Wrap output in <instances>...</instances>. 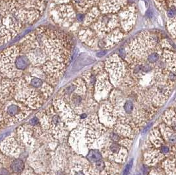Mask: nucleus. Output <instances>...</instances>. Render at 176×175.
<instances>
[{"label":"nucleus","mask_w":176,"mask_h":175,"mask_svg":"<svg viewBox=\"0 0 176 175\" xmlns=\"http://www.w3.org/2000/svg\"><path fill=\"white\" fill-rule=\"evenodd\" d=\"M44 175H50V174H44Z\"/></svg>","instance_id":"nucleus-30"},{"label":"nucleus","mask_w":176,"mask_h":175,"mask_svg":"<svg viewBox=\"0 0 176 175\" xmlns=\"http://www.w3.org/2000/svg\"><path fill=\"white\" fill-rule=\"evenodd\" d=\"M4 77H3V76L2 75V74H1V72H0V82H1V80H2V79H3Z\"/></svg>","instance_id":"nucleus-28"},{"label":"nucleus","mask_w":176,"mask_h":175,"mask_svg":"<svg viewBox=\"0 0 176 175\" xmlns=\"http://www.w3.org/2000/svg\"><path fill=\"white\" fill-rule=\"evenodd\" d=\"M175 157L165 160L163 166L167 175H175Z\"/></svg>","instance_id":"nucleus-24"},{"label":"nucleus","mask_w":176,"mask_h":175,"mask_svg":"<svg viewBox=\"0 0 176 175\" xmlns=\"http://www.w3.org/2000/svg\"><path fill=\"white\" fill-rule=\"evenodd\" d=\"M92 70L96 72L94 97L97 101H103L108 98L113 86L109 80L108 73L104 69V63H98Z\"/></svg>","instance_id":"nucleus-13"},{"label":"nucleus","mask_w":176,"mask_h":175,"mask_svg":"<svg viewBox=\"0 0 176 175\" xmlns=\"http://www.w3.org/2000/svg\"><path fill=\"white\" fill-rule=\"evenodd\" d=\"M68 175H98L89 161L77 163L72 166Z\"/></svg>","instance_id":"nucleus-20"},{"label":"nucleus","mask_w":176,"mask_h":175,"mask_svg":"<svg viewBox=\"0 0 176 175\" xmlns=\"http://www.w3.org/2000/svg\"></svg>","instance_id":"nucleus-31"},{"label":"nucleus","mask_w":176,"mask_h":175,"mask_svg":"<svg viewBox=\"0 0 176 175\" xmlns=\"http://www.w3.org/2000/svg\"><path fill=\"white\" fill-rule=\"evenodd\" d=\"M24 149L17 139L15 134L9 136L0 144L1 153L9 157L19 158Z\"/></svg>","instance_id":"nucleus-16"},{"label":"nucleus","mask_w":176,"mask_h":175,"mask_svg":"<svg viewBox=\"0 0 176 175\" xmlns=\"http://www.w3.org/2000/svg\"><path fill=\"white\" fill-rule=\"evenodd\" d=\"M43 134L48 138L59 140L67 135V127L53 107L36 115Z\"/></svg>","instance_id":"nucleus-6"},{"label":"nucleus","mask_w":176,"mask_h":175,"mask_svg":"<svg viewBox=\"0 0 176 175\" xmlns=\"http://www.w3.org/2000/svg\"><path fill=\"white\" fill-rule=\"evenodd\" d=\"M87 91L85 81L82 78H77L60 91L59 99L63 100L79 115L83 113L85 104L87 103Z\"/></svg>","instance_id":"nucleus-5"},{"label":"nucleus","mask_w":176,"mask_h":175,"mask_svg":"<svg viewBox=\"0 0 176 175\" xmlns=\"http://www.w3.org/2000/svg\"><path fill=\"white\" fill-rule=\"evenodd\" d=\"M120 28L124 33H127L133 29L137 18V8L134 4L128 5L117 13Z\"/></svg>","instance_id":"nucleus-14"},{"label":"nucleus","mask_w":176,"mask_h":175,"mask_svg":"<svg viewBox=\"0 0 176 175\" xmlns=\"http://www.w3.org/2000/svg\"><path fill=\"white\" fill-rule=\"evenodd\" d=\"M104 69L108 73L111 83L115 87L121 84L127 75V63L117 54H113L106 59Z\"/></svg>","instance_id":"nucleus-12"},{"label":"nucleus","mask_w":176,"mask_h":175,"mask_svg":"<svg viewBox=\"0 0 176 175\" xmlns=\"http://www.w3.org/2000/svg\"><path fill=\"white\" fill-rule=\"evenodd\" d=\"M1 108L5 127L13 126L25 120L33 111L14 99L6 101Z\"/></svg>","instance_id":"nucleus-10"},{"label":"nucleus","mask_w":176,"mask_h":175,"mask_svg":"<svg viewBox=\"0 0 176 175\" xmlns=\"http://www.w3.org/2000/svg\"><path fill=\"white\" fill-rule=\"evenodd\" d=\"M133 164V159L131 160V161L129 162L127 165L125 166V168H124L123 172V175H128L131 169Z\"/></svg>","instance_id":"nucleus-25"},{"label":"nucleus","mask_w":176,"mask_h":175,"mask_svg":"<svg viewBox=\"0 0 176 175\" xmlns=\"http://www.w3.org/2000/svg\"><path fill=\"white\" fill-rule=\"evenodd\" d=\"M1 163H0V168H1Z\"/></svg>","instance_id":"nucleus-29"},{"label":"nucleus","mask_w":176,"mask_h":175,"mask_svg":"<svg viewBox=\"0 0 176 175\" xmlns=\"http://www.w3.org/2000/svg\"><path fill=\"white\" fill-rule=\"evenodd\" d=\"M31 65L28 57L18 45L9 47L0 53V72L5 78L21 77Z\"/></svg>","instance_id":"nucleus-3"},{"label":"nucleus","mask_w":176,"mask_h":175,"mask_svg":"<svg viewBox=\"0 0 176 175\" xmlns=\"http://www.w3.org/2000/svg\"><path fill=\"white\" fill-rule=\"evenodd\" d=\"M164 121L165 124L173 129V131H175V127H176V119H175V113L174 110L169 109L166 111L164 113Z\"/></svg>","instance_id":"nucleus-22"},{"label":"nucleus","mask_w":176,"mask_h":175,"mask_svg":"<svg viewBox=\"0 0 176 175\" xmlns=\"http://www.w3.org/2000/svg\"><path fill=\"white\" fill-rule=\"evenodd\" d=\"M32 66L40 67L48 78L56 81L69 64L73 41L61 30L47 26L38 27L17 44Z\"/></svg>","instance_id":"nucleus-1"},{"label":"nucleus","mask_w":176,"mask_h":175,"mask_svg":"<svg viewBox=\"0 0 176 175\" xmlns=\"http://www.w3.org/2000/svg\"><path fill=\"white\" fill-rule=\"evenodd\" d=\"M132 143V139L125 138L121 142H115L108 139L106 133V138L105 144L100 149L104 158L114 162L115 163H123L127 155L128 149Z\"/></svg>","instance_id":"nucleus-9"},{"label":"nucleus","mask_w":176,"mask_h":175,"mask_svg":"<svg viewBox=\"0 0 176 175\" xmlns=\"http://www.w3.org/2000/svg\"><path fill=\"white\" fill-rule=\"evenodd\" d=\"M85 127L82 123H79L77 129H74L70 134L71 146L79 155H86L89 151L85 142Z\"/></svg>","instance_id":"nucleus-15"},{"label":"nucleus","mask_w":176,"mask_h":175,"mask_svg":"<svg viewBox=\"0 0 176 175\" xmlns=\"http://www.w3.org/2000/svg\"><path fill=\"white\" fill-rule=\"evenodd\" d=\"M168 5L164 7L167 19V29L173 38H175V0H169Z\"/></svg>","instance_id":"nucleus-19"},{"label":"nucleus","mask_w":176,"mask_h":175,"mask_svg":"<svg viewBox=\"0 0 176 175\" xmlns=\"http://www.w3.org/2000/svg\"><path fill=\"white\" fill-rule=\"evenodd\" d=\"M13 99L27 106L32 110L39 109L46 101L39 91L28 84L23 77L13 78Z\"/></svg>","instance_id":"nucleus-7"},{"label":"nucleus","mask_w":176,"mask_h":175,"mask_svg":"<svg viewBox=\"0 0 176 175\" xmlns=\"http://www.w3.org/2000/svg\"><path fill=\"white\" fill-rule=\"evenodd\" d=\"M55 5L50 9V17L55 24L64 28L71 26L76 20V13L70 0H54Z\"/></svg>","instance_id":"nucleus-11"},{"label":"nucleus","mask_w":176,"mask_h":175,"mask_svg":"<svg viewBox=\"0 0 176 175\" xmlns=\"http://www.w3.org/2000/svg\"><path fill=\"white\" fill-rule=\"evenodd\" d=\"M163 50L156 36L143 31L131 40L124 50L123 59L127 65H151L162 61ZM163 65V63L160 65Z\"/></svg>","instance_id":"nucleus-2"},{"label":"nucleus","mask_w":176,"mask_h":175,"mask_svg":"<svg viewBox=\"0 0 176 175\" xmlns=\"http://www.w3.org/2000/svg\"><path fill=\"white\" fill-rule=\"evenodd\" d=\"M75 9L81 13H85L93 7L97 6L98 0H70Z\"/></svg>","instance_id":"nucleus-21"},{"label":"nucleus","mask_w":176,"mask_h":175,"mask_svg":"<svg viewBox=\"0 0 176 175\" xmlns=\"http://www.w3.org/2000/svg\"><path fill=\"white\" fill-rule=\"evenodd\" d=\"M127 3L128 0H98L97 6L101 14H117Z\"/></svg>","instance_id":"nucleus-17"},{"label":"nucleus","mask_w":176,"mask_h":175,"mask_svg":"<svg viewBox=\"0 0 176 175\" xmlns=\"http://www.w3.org/2000/svg\"><path fill=\"white\" fill-rule=\"evenodd\" d=\"M86 159L91 164L95 163L103 158L102 154L99 149H89L87 155H85Z\"/></svg>","instance_id":"nucleus-23"},{"label":"nucleus","mask_w":176,"mask_h":175,"mask_svg":"<svg viewBox=\"0 0 176 175\" xmlns=\"http://www.w3.org/2000/svg\"><path fill=\"white\" fill-rule=\"evenodd\" d=\"M24 25L10 10L4 0H0V46L17 36Z\"/></svg>","instance_id":"nucleus-8"},{"label":"nucleus","mask_w":176,"mask_h":175,"mask_svg":"<svg viewBox=\"0 0 176 175\" xmlns=\"http://www.w3.org/2000/svg\"><path fill=\"white\" fill-rule=\"evenodd\" d=\"M98 120L107 128H112L117 123V117L113 109V106L111 103H106L102 105L100 109V116Z\"/></svg>","instance_id":"nucleus-18"},{"label":"nucleus","mask_w":176,"mask_h":175,"mask_svg":"<svg viewBox=\"0 0 176 175\" xmlns=\"http://www.w3.org/2000/svg\"><path fill=\"white\" fill-rule=\"evenodd\" d=\"M5 128V125H4L3 119V114H2V110L0 106V130Z\"/></svg>","instance_id":"nucleus-26"},{"label":"nucleus","mask_w":176,"mask_h":175,"mask_svg":"<svg viewBox=\"0 0 176 175\" xmlns=\"http://www.w3.org/2000/svg\"><path fill=\"white\" fill-rule=\"evenodd\" d=\"M106 51H102V52H98L96 55H97V56L99 57H102V56H104V55L106 54Z\"/></svg>","instance_id":"nucleus-27"},{"label":"nucleus","mask_w":176,"mask_h":175,"mask_svg":"<svg viewBox=\"0 0 176 175\" xmlns=\"http://www.w3.org/2000/svg\"><path fill=\"white\" fill-rule=\"evenodd\" d=\"M8 9L22 24L31 25L44 13L48 0H4Z\"/></svg>","instance_id":"nucleus-4"}]
</instances>
